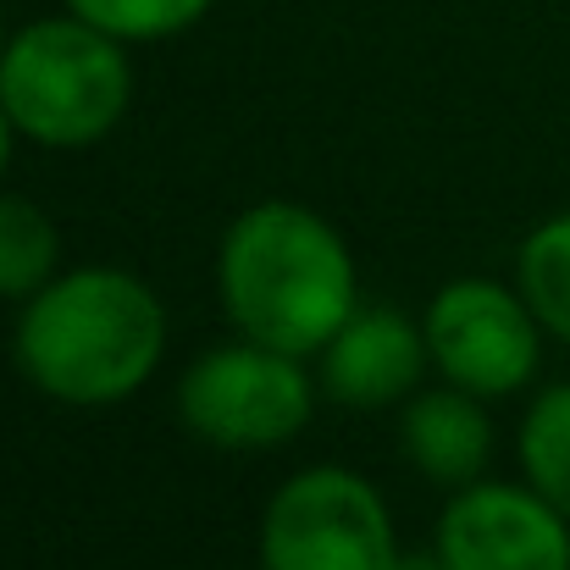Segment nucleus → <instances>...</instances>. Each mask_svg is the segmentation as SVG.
I'll return each mask as SVG.
<instances>
[{
  "label": "nucleus",
  "instance_id": "nucleus-1",
  "mask_svg": "<svg viewBox=\"0 0 570 570\" xmlns=\"http://www.w3.org/2000/svg\"><path fill=\"white\" fill-rule=\"evenodd\" d=\"M216 288L244 338L299 361L322 355L361 311V277L344 233L294 199H261L233 216L216 255Z\"/></svg>",
  "mask_w": 570,
  "mask_h": 570
},
{
  "label": "nucleus",
  "instance_id": "nucleus-2",
  "mask_svg": "<svg viewBox=\"0 0 570 570\" xmlns=\"http://www.w3.org/2000/svg\"><path fill=\"white\" fill-rule=\"evenodd\" d=\"M167 355V311L156 288L122 266L56 272L17 322V366L61 404H117L156 377Z\"/></svg>",
  "mask_w": 570,
  "mask_h": 570
},
{
  "label": "nucleus",
  "instance_id": "nucleus-3",
  "mask_svg": "<svg viewBox=\"0 0 570 570\" xmlns=\"http://www.w3.org/2000/svg\"><path fill=\"white\" fill-rule=\"evenodd\" d=\"M134 100V67L122 39L83 17H39L0 50V106L17 134L50 150H83L106 139Z\"/></svg>",
  "mask_w": 570,
  "mask_h": 570
},
{
  "label": "nucleus",
  "instance_id": "nucleus-4",
  "mask_svg": "<svg viewBox=\"0 0 570 570\" xmlns=\"http://www.w3.org/2000/svg\"><path fill=\"white\" fill-rule=\"evenodd\" d=\"M399 554L382 493L344 465L288 476L261 521V570H393Z\"/></svg>",
  "mask_w": 570,
  "mask_h": 570
},
{
  "label": "nucleus",
  "instance_id": "nucleus-5",
  "mask_svg": "<svg viewBox=\"0 0 570 570\" xmlns=\"http://www.w3.org/2000/svg\"><path fill=\"white\" fill-rule=\"evenodd\" d=\"M178 410L194 438L216 449H277L305 432L316 382L305 377L299 355L244 338L194 361L189 377L178 382Z\"/></svg>",
  "mask_w": 570,
  "mask_h": 570
},
{
  "label": "nucleus",
  "instance_id": "nucleus-6",
  "mask_svg": "<svg viewBox=\"0 0 570 570\" xmlns=\"http://www.w3.org/2000/svg\"><path fill=\"white\" fill-rule=\"evenodd\" d=\"M426 350L432 366L454 387L482 399L521 393L543 366V322L521 288L493 277H454L426 305Z\"/></svg>",
  "mask_w": 570,
  "mask_h": 570
},
{
  "label": "nucleus",
  "instance_id": "nucleus-7",
  "mask_svg": "<svg viewBox=\"0 0 570 570\" xmlns=\"http://www.w3.org/2000/svg\"><path fill=\"white\" fill-rule=\"evenodd\" d=\"M449 570H570V515L532 482L454 488L438 521Z\"/></svg>",
  "mask_w": 570,
  "mask_h": 570
},
{
  "label": "nucleus",
  "instance_id": "nucleus-8",
  "mask_svg": "<svg viewBox=\"0 0 570 570\" xmlns=\"http://www.w3.org/2000/svg\"><path fill=\"white\" fill-rule=\"evenodd\" d=\"M432 361L426 350V327H415L410 316L387 311V305H366L355 311L333 344L322 350V387L338 399V404H355V410H377L404 399L421 366Z\"/></svg>",
  "mask_w": 570,
  "mask_h": 570
},
{
  "label": "nucleus",
  "instance_id": "nucleus-9",
  "mask_svg": "<svg viewBox=\"0 0 570 570\" xmlns=\"http://www.w3.org/2000/svg\"><path fill=\"white\" fill-rule=\"evenodd\" d=\"M404 454L415 460L421 476L443 482V488H471L482 482L488 460H493V421L482 410V393L471 387H432L415 393L399 426Z\"/></svg>",
  "mask_w": 570,
  "mask_h": 570
},
{
  "label": "nucleus",
  "instance_id": "nucleus-10",
  "mask_svg": "<svg viewBox=\"0 0 570 570\" xmlns=\"http://www.w3.org/2000/svg\"><path fill=\"white\" fill-rule=\"evenodd\" d=\"M61 266V233L28 194H0V299H33Z\"/></svg>",
  "mask_w": 570,
  "mask_h": 570
},
{
  "label": "nucleus",
  "instance_id": "nucleus-11",
  "mask_svg": "<svg viewBox=\"0 0 570 570\" xmlns=\"http://www.w3.org/2000/svg\"><path fill=\"white\" fill-rule=\"evenodd\" d=\"M515 277H521V294L538 311L543 333H554V338L570 344V210L538 222L527 233Z\"/></svg>",
  "mask_w": 570,
  "mask_h": 570
},
{
  "label": "nucleus",
  "instance_id": "nucleus-12",
  "mask_svg": "<svg viewBox=\"0 0 570 570\" xmlns=\"http://www.w3.org/2000/svg\"><path fill=\"white\" fill-rule=\"evenodd\" d=\"M521 471L570 515V382H554L532 399L521 421Z\"/></svg>",
  "mask_w": 570,
  "mask_h": 570
},
{
  "label": "nucleus",
  "instance_id": "nucleus-13",
  "mask_svg": "<svg viewBox=\"0 0 570 570\" xmlns=\"http://www.w3.org/2000/svg\"><path fill=\"white\" fill-rule=\"evenodd\" d=\"M67 11L106 28L122 45H156V39L189 33L210 11V0H67Z\"/></svg>",
  "mask_w": 570,
  "mask_h": 570
},
{
  "label": "nucleus",
  "instance_id": "nucleus-14",
  "mask_svg": "<svg viewBox=\"0 0 570 570\" xmlns=\"http://www.w3.org/2000/svg\"><path fill=\"white\" fill-rule=\"evenodd\" d=\"M393 570H449V560L438 554V543L426 549V554H399V566Z\"/></svg>",
  "mask_w": 570,
  "mask_h": 570
},
{
  "label": "nucleus",
  "instance_id": "nucleus-15",
  "mask_svg": "<svg viewBox=\"0 0 570 570\" xmlns=\"http://www.w3.org/2000/svg\"><path fill=\"white\" fill-rule=\"evenodd\" d=\"M11 134H17V122H11V111L0 106V178H6V161H11Z\"/></svg>",
  "mask_w": 570,
  "mask_h": 570
},
{
  "label": "nucleus",
  "instance_id": "nucleus-16",
  "mask_svg": "<svg viewBox=\"0 0 570 570\" xmlns=\"http://www.w3.org/2000/svg\"><path fill=\"white\" fill-rule=\"evenodd\" d=\"M6 39H11V33H6V6H0V50H6Z\"/></svg>",
  "mask_w": 570,
  "mask_h": 570
}]
</instances>
